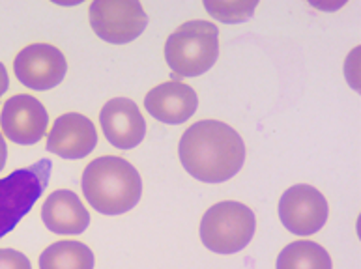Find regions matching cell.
<instances>
[{
  "instance_id": "18",
  "label": "cell",
  "mask_w": 361,
  "mask_h": 269,
  "mask_svg": "<svg viewBox=\"0 0 361 269\" xmlns=\"http://www.w3.org/2000/svg\"><path fill=\"white\" fill-rule=\"evenodd\" d=\"M10 87V77H8V71H6L4 64L0 62V97L4 96V92Z\"/></svg>"
},
{
  "instance_id": "7",
  "label": "cell",
  "mask_w": 361,
  "mask_h": 269,
  "mask_svg": "<svg viewBox=\"0 0 361 269\" xmlns=\"http://www.w3.org/2000/svg\"><path fill=\"white\" fill-rule=\"evenodd\" d=\"M328 200L313 185H292L279 200V217L296 236H313L328 221Z\"/></svg>"
},
{
  "instance_id": "19",
  "label": "cell",
  "mask_w": 361,
  "mask_h": 269,
  "mask_svg": "<svg viewBox=\"0 0 361 269\" xmlns=\"http://www.w3.org/2000/svg\"><path fill=\"white\" fill-rule=\"evenodd\" d=\"M6 159H8V146H6V140L0 133V173H2V168L6 167Z\"/></svg>"
},
{
  "instance_id": "5",
  "label": "cell",
  "mask_w": 361,
  "mask_h": 269,
  "mask_svg": "<svg viewBox=\"0 0 361 269\" xmlns=\"http://www.w3.org/2000/svg\"><path fill=\"white\" fill-rule=\"evenodd\" d=\"M53 163L39 159L0 180V239L10 234L44 194Z\"/></svg>"
},
{
  "instance_id": "12",
  "label": "cell",
  "mask_w": 361,
  "mask_h": 269,
  "mask_svg": "<svg viewBox=\"0 0 361 269\" xmlns=\"http://www.w3.org/2000/svg\"><path fill=\"white\" fill-rule=\"evenodd\" d=\"M197 107V92L180 81L163 82L159 87L152 88L145 97L146 111L152 114V118L159 120L163 124H183L193 116Z\"/></svg>"
},
{
  "instance_id": "16",
  "label": "cell",
  "mask_w": 361,
  "mask_h": 269,
  "mask_svg": "<svg viewBox=\"0 0 361 269\" xmlns=\"http://www.w3.org/2000/svg\"><path fill=\"white\" fill-rule=\"evenodd\" d=\"M204 8L210 15L216 17L217 21L234 25V23L247 21L249 17L253 15L257 2H210V0H206Z\"/></svg>"
},
{
  "instance_id": "2",
  "label": "cell",
  "mask_w": 361,
  "mask_h": 269,
  "mask_svg": "<svg viewBox=\"0 0 361 269\" xmlns=\"http://www.w3.org/2000/svg\"><path fill=\"white\" fill-rule=\"evenodd\" d=\"M85 199L103 215H122L133 210L142 194L137 168L122 157H97L85 168L81 180Z\"/></svg>"
},
{
  "instance_id": "13",
  "label": "cell",
  "mask_w": 361,
  "mask_h": 269,
  "mask_svg": "<svg viewBox=\"0 0 361 269\" xmlns=\"http://www.w3.org/2000/svg\"><path fill=\"white\" fill-rule=\"evenodd\" d=\"M42 219L49 230L60 236L82 234L90 225L88 210L70 189H59L49 194L42 208Z\"/></svg>"
},
{
  "instance_id": "6",
  "label": "cell",
  "mask_w": 361,
  "mask_h": 269,
  "mask_svg": "<svg viewBox=\"0 0 361 269\" xmlns=\"http://www.w3.org/2000/svg\"><path fill=\"white\" fill-rule=\"evenodd\" d=\"M90 25L103 42L124 45L145 32L148 17L139 0H96L90 4Z\"/></svg>"
},
{
  "instance_id": "10",
  "label": "cell",
  "mask_w": 361,
  "mask_h": 269,
  "mask_svg": "<svg viewBox=\"0 0 361 269\" xmlns=\"http://www.w3.org/2000/svg\"><path fill=\"white\" fill-rule=\"evenodd\" d=\"M96 146V125L85 114H62L49 131L47 150L62 159H82L90 156Z\"/></svg>"
},
{
  "instance_id": "8",
  "label": "cell",
  "mask_w": 361,
  "mask_h": 269,
  "mask_svg": "<svg viewBox=\"0 0 361 269\" xmlns=\"http://www.w3.org/2000/svg\"><path fill=\"white\" fill-rule=\"evenodd\" d=\"M17 81L30 90L45 92L64 81L68 62L60 49L49 44L27 45L13 60Z\"/></svg>"
},
{
  "instance_id": "15",
  "label": "cell",
  "mask_w": 361,
  "mask_h": 269,
  "mask_svg": "<svg viewBox=\"0 0 361 269\" xmlns=\"http://www.w3.org/2000/svg\"><path fill=\"white\" fill-rule=\"evenodd\" d=\"M277 269H334L328 251L314 242L288 243L277 258Z\"/></svg>"
},
{
  "instance_id": "9",
  "label": "cell",
  "mask_w": 361,
  "mask_h": 269,
  "mask_svg": "<svg viewBox=\"0 0 361 269\" xmlns=\"http://www.w3.org/2000/svg\"><path fill=\"white\" fill-rule=\"evenodd\" d=\"M47 108L30 94L10 97L0 113V125L6 139L21 146L36 144L47 131Z\"/></svg>"
},
{
  "instance_id": "17",
  "label": "cell",
  "mask_w": 361,
  "mask_h": 269,
  "mask_svg": "<svg viewBox=\"0 0 361 269\" xmlns=\"http://www.w3.org/2000/svg\"><path fill=\"white\" fill-rule=\"evenodd\" d=\"M0 269H32L30 260L13 249H0Z\"/></svg>"
},
{
  "instance_id": "11",
  "label": "cell",
  "mask_w": 361,
  "mask_h": 269,
  "mask_svg": "<svg viewBox=\"0 0 361 269\" xmlns=\"http://www.w3.org/2000/svg\"><path fill=\"white\" fill-rule=\"evenodd\" d=\"M99 124L105 139L120 150H131L142 142L146 134V122L139 107L128 97H114L103 105Z\"/></svg>"
},
{
  "instance_id": "3",
  "label": "cell",
  "mask_w": 361,
  "mask_h": 269,
  "mask_svg": "<svg viewBox=\"0 0 361 269\" xmlns=\"http://www.w3.org/2000/svg\"><path fill=\"white\" fill-rule=\"evenodd\" d=\"M219 56V30L210 21H188L165 44V60L174 77H199L212 70Z\"/></svg>"
},
{
  "instance_id": "4",
  "label": "cell",
  "mask_w": 361,
  "mask_h": 269,
  "mask_svg": "<svg viewBox=\"0 0 361 269\" xmlns=\"http://www.w3.org/2000/svg\"><path fill=\"white\" fill-rule=\"evenodd\" d=\"M257 219L253 210L234 200L212 206L200 221V239L216 254H234L253 239Z\"/></svg>"
},
{
  "instance_id": "14",
  "label": "cell",
  "mask_w": 361,
  "mask_h": 269,
  "mask_svg": "<svg viewBox=\"0 0 361 269\" xmlns=\"http://www.w3.org/2000/svg\"><path fill=\"white\" fill-rule=\"evenodd\" d=\"M39 269H94V254L81 242H56L42 253Z\"/></svg>"
},
{
  "instance_id": "1",
  "label": "cell",
  "mask_w": 361,
  "mask_h": 269,
  "mask_svg": "<svg viewBox=\"0 0 361 269\" xmlns=\"http://www.w3.org/2000/svg\"><path fill=\"white\" fill-rule=\"evenodd\" d=\"M178 156L182 167L195 180L223 183L242 170L245 144L231 125L217 120H200L182 134Z\"/></svg>"
}]
</instances>
